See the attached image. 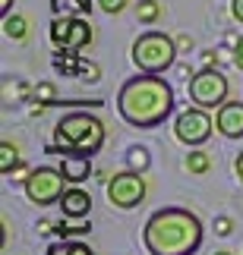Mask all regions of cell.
<instances>
[{"label": "cell", "mask_w": 243, "mask_h": 255, "mask_svg": "<svg viewBox=\"0 0 243 255\" xmlns=\"http://www.w3.org/2000/svg\"><path fill=\"white\" fill-rule=\"evenodd\" d=\"M117 111L130 126L139 129H155L171 117L174 111V92L171 85L155 73L133 76L130 82H123L117 95Z\"/></svg>", "instance_id": "6da1fadb"}, {"label": "cell", "mask_w": 243, "mask_h": 255, "mask_svg": "<svg viewBox=\"0 0 243 255\" xmlns=\"http://www.w3.org/2000/svg\"><path fill=\"white\" fill-rule=\"evenodd\" d=\"M142 243L152 255H193L202 246V224L187 208H161L145 221Z\"/></svg>", "instance_id": "7a4b0ae2"}, {"label": "cell", "mask_w": 243, "mask_h": 255, "mask_svg": "<svg viewBox=\"0 0 243 255\" xmlns=\"http://www.w3.org/2000/svg\"><path fill=\"white\" fill-rule=\"evenodd\" d=\"M104 145V123L92 114H66L54 126V148L66 154H92Z\"/></svg>", "instance_id": "3957f363"}, {"label": "cell", "mask_w": 243, "mask_h": 255, "mask_svg": "<svg viewBox=\"0 0 243 255\" xmlns=\"http://www.w3.org/2000/svg\"><path fill=\"white\" fill-rule=\"evenodd\" d=\"M177 60V44L164 32H145L133 41V63L139 66V73H164L171 70Z\"/></svg>", "instance_id": "277c9868"}, {"label": "cell", "mask_w": 243, "mask_h": 255, "mask_svg": "<svg viewBox=\"0 0 243 255\" xmlns=\"http://www.w3.org/2000/svg\"><path fill=\"white\" fill-rule=\"evenodd\" d=\"M63 183H66L63 170L38 167L25 176V195H28V202H35V205H54V202H60L63 192H66Z\"/></svg>", "instance_id": "5b68a950"}, {"label": "cell", "mask_w": 243, "mask_h": 255, "mask_svg": "<svg viewBox=\"0 0 243 255\" xmlns=\"http://www.w3.org/2000/svg\"><path fill=\"white\" fill-rule=\"evenodd\" d=\"M190 98L196 107H206V111L221 107L228 101V79L218 70H202L190 79Z\"/></svg>", "instance_id": "8992f818"}, {"label": "cell", "mask_w": 243, "mask_h": 255, "mask_svg": "<svg viewBox=\"0 0 243 255\" xmlns=\"http://www.w3.org/2000/svg\"><path fill=\"white\" fill-rule=\"evenodd\" d=\"M108 199L117 208H136L145 199V176L136 173V170L114 173L108 180Z\"/></svg>", "instance_id": "52a82bcc"}, {"label": "cell", "mask_w": 243, "mask_h": 255, "mask_svg": "<svg viewBox=\"0 0 243 255\" xmlns=\"http://www.w3.org/2000/svg\"><path fill=\"white\" fill-rule=\"evenodd\" d=\"M212 117L206 114V107H196V111H183L177 117V123H174V132H177V139L183 145H202L209 142L212 135Z\"/></svg>", "instance_id": "ba28073f"}, {"label": "cell", "mask_w": 243, "mask_h": 255, "mask_svg": "<svg viewBox=\"0 0 243 255\" xmlns=\"http://www.w3.org/2000/svg\"><path fill=\"white\" fill-rule=\"evenodd\" d=\"M215 129L225 139H243V101H225L218 107Z\"/></svg>", "instance_id": "9c48e42d"}, {"label": "cell", "mask_w": 243, "mask_h": 255, "mask_svg": "<svg viewBox=\"0 0 243 255\" xmlns=\"http://www.w3.org/2000/svg\"><path fill=\"white\" fill-rule=\"evenodd\" d=\"M60 211L63 218H85V214L92 211V195L82 192V189H66L63 199H60Z\"/></svg>", "instance_id": "30bf717a"}, {"label": "cell", "mask_w": 243, "mask_h": 255, "mask_svg": "<svg viewBox=\"0 0 243 255\" xmlns=\"http://www.w3.org/2000/svg\"><path fill=\"white\" fill-rule=\"evenodd\" d=\"M60 170H63V176H66V183H82V180H89V173H92L89 154H66L63 164H60Z\"/></svg>", "instance_id": "8fae6325"}, {"label": "cell", "mask_w": 243, "mask_h": 255, "mask_svg": "<svg viewBox=\"0 0 243 255\" xmlns=\"http://www.w3.org/2000/svg\"><path fill=\"white\" fill-rule=\"evenodd\" d=\"M89 41H92V25L85 22V19H73L70 35H66V44L60 47V51H79V47H85Z\"/></svg>", "instance_id": "7c38bea8"}, {"label": "cell", "mask_w": 243, "mask_h": 255, "mask_svg": "<svg viewBox=\"0 0 243 255\" xmlns=\"http://www.w3.org/2000/svg\"><path fill=\"white\" fill-rule=\"evenodd\" d=\"M51 9L57 16H73V13H92V0H51Z\"/></svg>", "instance_id": "4fadbf2b"}, {"label": "cell", "mask_w": 243, "mask_h": 255, "mask_svg": "<svg viewBox=\"0 0 243 255\" xmlns=\"http://www.w3.org/2000/svg\"><path fill=\"white\" fill-rule=\"evenodd\" d=\"M3 32H6V38L22 41V38L28 35V22H25L22 16H3Z\"/></svg>", "instance_id": "5bb4252c"}, {"label": "cell", "mask_w": 243, "mask_h": 255, "mask_svg": "<svg viewBox=\"0 0 243 255\" xmlns=\"http://www.w3.org/2000/svg\"><path fill=\"white\" fill-rule=\"evenodd\" d=\"M70 22H73L70 16H57L54 22H51V41H54L57 47H63V44H66V35H70Z\"/></svg>", "instance_id": "9a60e30c"}, {"label": "cell", "mask_w": 243, "mask_h": 255, "mask_svg": "<svg viewBox=\"0 0 243 255\" xmlns=\"http://www.w3.org/2000/svg\"><path fill=\"white\" fill-rule=\"evenodd\" d=\"M47 255H95L85 243H57V246H51L47 249Z\"/></svg>", "instance_id": "2e32d148"}, {"label": "cell", "mask_w": 243, "mask_h": 255, "mask_svg": "<svg viewBox=\"0 0 243 255\" xmlns=\"http://www.w3.org/2000/svg\"><path fill=\"white\" fill-rule=\"evenodd\" d=\"M16 164H19L16 145L3 142V145H0V173H13V170H16Z\"/></svg>", "instance_id": "e0dca14e"}, {"label": "cell", "mask_w": 243, "mask_h": 255, "mask_svg": "<svg viewBox=\"0 0 243 255\" xmlns=\"http://www.w3.org/2000/svg\"><path fill=\"white\" fill-rule=\"evenodd\" d=\"M209 167H212V161H209L206 151H190V158H187V170L190 173H206Z\"/></svg>", "instance_id": "ac0fdd59"}, {"label": "cell", "mask_w": 243, "mask_h": 255, "mask_svg": "<svg viewBox=\"0 0 243 255\" xmlns=\"http://www.w3.org/2000/svg\"><path fill=\"white\" fill-rule=\"evenodd\" d=\"M136 16H139L142 22H155V19L161 16L158 0H139V9H136Z\"/></svg>", "instance_id": "d6986e66"}, {"label": "cell", "mask_w": 243, "mask_h": 255, "mask_svg": "<svg viewBox=\"0 0 243 255\" xmlns=\"http://www.w3.org/2000/svg\"><path fill=\"white\" fill-rule=\"evenodd\" d=\"M98 6L108 16H114V13H123V9H126V0H98Z\"/></svg>", "instance_id": "ffe728a7"}, {"label": "cell", "mask_w": 243, "mask_h": 255, "mask_svg": "<svg viewBox=\"0 0 243 255\" xmlns=\"http://www.w3.org/2000/svg\"><path fill=\"white\" fill-rule=\"evenodd\" d=\"M89 230H92V227H70V224H63V221H60V227H54V233H57L60 240L73 237V233H89Z\"/></svg>", "instance_id": "44dd1931"}, {"label": "cell", "mask_w": 243, "mask_h": 255, "mask_svg": "<svg viewBox=\"0 0 243 255\" xmlns=\"http://www.w3.org/2000/svg\"><path fill=\"white\" fill-rule=\"evenodd\" d=\"M130 161H133V164H139V167H145V164H149V154H145V148H133Z\"/></svg>", "instance_id": "7402d4cb"}, {"label": "cell", "mask_w": 243, "mask_h": 255, "mask_svg": "<svg viewBox=\"0 0 243 255\" xmlns=\"http://www.w3.org/2000/svg\"><path fill=\"white\" fill-rule=\"evenodd\" d=\"M35 98H47V104H57V101H54V88H51V85H38Z\"/></svg>", "instance_id": "603a6c76"}, {"label": "cell", "mask_w": 243, "mask_h": 255, "mask_svg": "<svg viewBox=\"0 0 243 255\" xmlns=\"http://www.w3.org/2000/svg\"><path fill=\"white\" fill-rule=\"evenodd\" d=\"M234 63H237V70L243 73V38H240L237 47H234Z\"/></svg>", "instance_id": "cb8c5ba5"}, {"label": "cell", "mask_w": 243, "mask_h": 255, "mask_svg": "<svg viewBox=\"0 0 243 255\" xmlns=\"http://www.w3.org/2000/svg\"><path fill=\"white\" fill-rule=\"evenodd\" d=\"M231 13H234L237 22H243V0H231Z\"/></svg>", "instance_id": "d4e9b609"}, {"label": "cell", "mask_w": 243, "mask_h": 255, "mask_svg": "<svg viewBox=\"0 0 243 255\" xmlns=\"http://www.w3.org/2000/svg\"><path fill=\"white\" fill-rule=\"evenodd\" d=\"M79 73L85 76V79H98V66H92V63H89V66L82 63V66H79Z\"/></svg>", "instance_id": "484cf974"}, {"label": "cell", "mask_w": 243, "mask_h": 255, "mask_svg": "<svg viewBox=\"0 0 243 255\" xmlns=\"http://www.w3.org/2000/svg\"><path fill=\"white\" fill-rule=\"evenodd\" d=\"M215 230L221 233V237H228V233H231V221H228V218H218V224H215Z\"/></svg>", "instance_id": "4316f807"}, {"label": "cell", "mask_w": 243, "mask_h": 255, "mask_svg": "<svg viewBox=\"0 0 243 255\" xmlns=\"http://www.w3.org/2000/svg\"><path fill=\"white\" fill-rule=\"evenodd\" d=\"M9 6H13V0H0V13L9 16Z\"/></svg>", "instance_id": "83f0119b"}, {"label": "cell", "mask_w": 243, "mask_h": 255, "mask_svg": "<svg viewBox=\"0 0 243 255\" xmlns=\"http://www.w3.org/2000/svg\"><path fill=\"white\" fill-rule=\"evenodd\" d=\"M237 176H240V183H243V151H240V158H237Z\"/></svg>", "instance_id": "f1b7e54d"}, {"label": "cell", "mask_w": 243, "mask_h": 255, "mask_svg": "<svg viewBox=\"0 0 243 255\" xmlns=\"http://www.w3.org/2000/svg\"><path fill=\"white\" fill-rule=\"evenodd\" d=\"M215 255H234V252H215Z\"/></svg>", "instance_id": "f546056e"}]
</instances>
